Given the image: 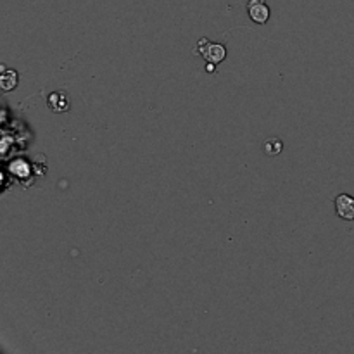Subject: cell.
<instances>
[{
  "label": "cell",
  "mask_w": 354,
  "mask_h": 354,
  "mask_svg": "<svg viewBox=\"0 0 354 354\" xmlns=\"http://www.w3.org/2000/svg\"><path fill=\"white\" fill-rule=\"evenodd\" d=\"M194 54L204 57L208 63L219 64L222 61H225L226 49H225V46H222V43H213V42H209L208 39H201L197 42V46H195Z\"/></svg>",
  "instance_id": "obj_1"
},
{
  "label": "cell",
  "mask_w": 354,
  "mask_h": 354,
  "mask_svg": "<svg viewBox=\"0 0 354 354\" xmlns=\"http://www.w3.org/2000/svg\"><path fill=\"white\" fill-rule=\"evenodd\" d=\"M247 14L257 25H264L270 19V8L264 0H249L247 2Z\"/></svg>",
  "instance_id": "obj_2"
},
{
  "label": "cell",
  "mask_w": 354,
  "mask_h": 354,
  "mask_svg": "<svg viewBox=\"0 0 354 354\" xmlns=\"http://www.w3.org/2000/svg\"><path fill=\"white\" fill-rule=\"evenodd\" d=\"M335 213L346 222H354V197L349 194H339L335 197Z\"/></svg>",
  "instance_id": "obj_3"
},
{
  "label": "cell",
  "mask_w": 354,
  "mask_h": 354,
  "mask_svg": "<svg viewBox=\"0 0 354 354\" xmlns=\"http://www.w3.org/2000/svg\"><path fill=\"white\" fill-rule=\"evenodd\" d=\"M49 109L54 112H66L68 109H70V101H68V97L64 94H61V92H56V94H52L49 97Z\"/></svg>",
  "instance_id": "obj_4"
},
{
  "label": "cell",
  "mask_w": 354,
  "mask_h": 354,
  "mask_svg": "<svg viewBox=\"0 0 354 354\" xmlns=\"http://www.w3.org/2000/svg\"><path fill=\"white\" fill-rule=\"evenodd\" d=\"M284 149V144H282L280 139H268L263 142V150L266 156H278Z\"/></svg>",
  "instance_id": "obj_5"
},
{
  "label": "cell",
  "mask_w": 354,
  "mask_h": 354,
  "mask_svg": "<svg viewBox=\"0 0 354 354\" xmlns=\"http://www.w3.org/2000/svg\"><path fill=\"white\" fill-rule=\"evenodd\" d=\"M0 85L4 90H12L18 85V73L14 70H6L2 78H0Z\"/></svg>",
  "instance_id": "obj_6"
},
{
  "label": "cell",
  "mask_w": 354,
  "mask_h": 354,
  "mask_svg": "<svg viewBox=\"0 0 354 354\" xmlns=\"http://www.w3.org/2000/svg\"><path fill=\"white\" fill-rule=\"evenodd\" d=\"M12 166H14V168H18V170H19V173H21V177H26V173H28V171H30V168L26 166V164L23 163V161H18V163H16V164H12Z\"/></svg>",
  "instance_id": "obj_7"
},
{
  "label": "cell",
  "mask_w": 354,
  "mask_h": 354,
  "mask_svg": "<svg viewBox=\"0 0 354 354\" xmlns=\"http://www.w3.org/2000/svg\"><path fill=\"white\" fill-rule=\"evenodd\" d=\"M215 68H216V64L209 63L208 66H206V71H208V73H213V71H215Z\"/></svg>",
  "instance_id": "obj_8"
}]
</instances>
